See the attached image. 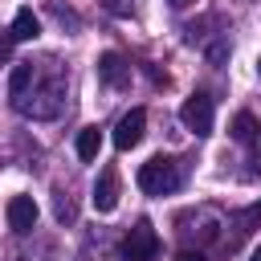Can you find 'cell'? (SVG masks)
<instances>
[{"label":"cell","mask_w":261,"mask_h":261,"mask_svg":"<svg viewBox=\"0 0 261 261\" xmlns=\"http://www.w3.org/2000/svg\"><path fill=\"white\" fill-rule=\"evenodd\" d=\"M61 106H65V77L61 73H45V77L37 73L29 94L16 102V110L29 114V118H57Z\"/></svg>","instance_id":"obj_1"},{"label":"cell","mask_w":261,"mask_h":261,"mask_svg":"<svg viewBox=\"0 0 261 261\" xmlns=\"http://www.w3.org/2000/svg\"><path fill=\"white\" fill-rule=\"evenodd\" d=\"M184 184V171H179V163L171 159V155H155V159H147L143 167H139V188L147 192V196H167V192H175Z\"/></svg>","instance_id":"obj_2"},{"label":"cell","mask_w":261,"mask_h":261,"mask_svg":"<svg viewBox=\"0 0 261 261\" xmlns=\"http://www.w3.org/2000/svg\"><path fill=\"white\" fill-rule=\"evenodd\" d=\"M159 253V237L151 228V220H139L126 237H122V261H151Z\"/></svg>","instance_id":"obj_3"},{"label":"cell","mask_w":261,"mask_h":261,"mask_svg":"<svg viewBox=\"0 0 261 261\" xmlns=\"http://www.w3.org/2000/svg\"><path fill=\"white\" fill-rule=\"evenodd\" d=\"M212 98L208 94H192L184 106H179V118H184V126L192 130V135H208L212 130Z\"/></svg>","instance_id":"obj_4"},{"label":"cell","mask_w":261,"mask_h":261,"mask_svg":"<svg viewBox=\"0 0 261 261\" xmlns=\"http://www.w3.org/2000/svg\"><path fill=\"white\" fill-rule=\"evenodd\" d=\"M98 77H102L110 90H126V86H130V65H126V57L114 53V49H106V53L98 57Z\"/></svg>","instance_id":"obj_5"},{"label":"cell","mask_w":261,"mask_h":261,"mask_svg":"<svg viewBox=\"0 0 261 261\" xmlns=\"http://www.w3.org/2000/svg\"><path fill=\"white\" fill-rule=\"evenodd\" d=\"M143 130H147V110H130V114H122L118 118V126H114V147L118 151H130L139 139H143Z\"/></svg>","instance_id":"obj_6"},{"label":"cell","mask_w":261,"mask_h":261,"mask_svg":"<svg viewBox=\"0 0 261 261\" xmlns=\"http://www.w3.org/2000/svg\"><path fill=\"white\" fill-rule=\"evenodd\" d=\"M94 208H98V212H114V208H118V171H114V167H102V171H98Z\"/></svg>","instance_id":"obj_7"},{"label":"cell","mask_w":261,"mask_h":261,"mask_svg":"<svg viewBox=\"0 0 261 261\" xmlns=\"http://www.w3.org/2000/svg\"><path fill=\"white\" fill-rule=\"evenodd\" d=\"M33 224H37V204H33V196H12V200H8V228H12V232H33Z\"/></svg>","instance_id":"obj_8"},{"label":"cell","mask_w":261,"mask_h":261,"mask_svg":"<svg viewBox=\"0 0 261 261\" xmlns=\"http://www.w3.org/2000/svg\"><path fill=\"white\" fill-rule=\"evenodd\" d=\"M33 77H37V65H33V61H16V65H12V77H8V98H12V106L29 94Z\"/></svg>","instance_id":"obj_9"},{"label":"cell","mask_w":261,"mask_h":261,"mask_svg":"<svg viewBox=\"0 0 261 261\" xmlns=\"http://www.w3.org/2000/svg\"><path fill=\"white\" fill-rule=\"evenodd\" d=\"M37 33H41V20L33 16V8H20V12L12 16V33H8V37H12V41H33Z\"/></svg>","instance_id":"obj_10"},{"label":"cell","mask_w":261,"mask_h":261,"mask_svg":"<svg viewBox=\"0 0 261 261\" xmlns=\"http://www.w3.org/2000/svg\"><path fill=\"white\" fill-rule=\"evenodd\" d=\"M257 135H261V122H257L253 114H237V118H232V139H237V143H253Z\"/></svg>","instance_id":"obj_11"},{"label":"cell","mask_w":261,"mask_h":261,"mask_svg":"<svg viewBox=\"0 0 261 261\" xmlns=\"http://www.w3.org/2000/svg\"><path fill=\"white\" fill-rule=\"evenodd\" d=\"M98 147H102V135H98V126H86L82 135H77V159H98Z\"/></svg>","instance_id":"obj_12"},{"label":"cell","mask_w":261,"mask_h":261,"mask_svg":"<svg viewBox=\"0 0 261 261\" xmlns=\"http://www.w3.org/2000/svg\"><path fill=\"white\" fill-rule=\"evenodd\" d=\"M102 4H106V8H110V12H114V16H126V12H130V4H135V0H102Z\"/></svg>","instance_id":"obj_13"},{"label":"cell","mask_w":261,"mask_h":261,"mask_svg":"<svg viewBox=\"0 0 261 261\" xmlns=\"http://www.w3.org/2000/svg\"><path fill=\"white\" fill-rule=\"evenodd\" d=\"M57 216H61V220H73V204H69V196H57Z\"/></svg>","instance_id":"obj_14"},{"label":"cell","mask_w":261,"mask_h":261,"mask_svg":"<svg viewBox=\"0 0 261 261\" xmlns=\"http://www.w3.org/2000/svg\"><path fill=\"white\" fill-rule=\"evenodd\" d=\"M175 261H204V253L200 249H184V253H175Z\"/></svg>","instance_id":"obj_15"},{"label":"cell","mask_w":261,"mask_h":261,"mask_svg":"<svg viewBox=\"0 0 261 261\" xmlns=\"http://www.w3.org/2000/svg\"><path fill=\"white\" fill-rule=\"evenodd\" d=\"M0 57H8V41H0Z\"/></svg>","instance_id":"obj_16"},{"label":"cell","mask_w":261,"mask_h":261,"mask_svg":"<svg viewBox=\"0 0 261 261\" xmlns=\"http://www.w3.org/2000/svg\"><path fill=\"white\" fill-rule=\"evenodd\" d=\"M249 261H261V245H257V249H253V257H249Z\"/></svg>","instance_id":"obj_17"},{"label":"cell","mask_w":261,"mask_h":261,"mask_svg":"<svg viewBox=\"0 0 261 261\" xmlns=\"http://www.w3.org/2000/svg\"><path fill=\"white\" fill-rule=\"evenodd\" d=\"M171 4H175V8H184V4H192V0H171Z\"/></svg>","instance_id":"obj_18"},{"label":"cell","mask_w":261,"mask_h":261,"mask_svg":"<svg viewBox=\"0 0 261 261\" xmlns=\"http://www.w3.org/2000/svg\"><path fill=\"white\" fill-rule=\"evenodd\" d=\"M257 73H261V61H257Z\"/></svg>","instance_id":"obj_19"}]
</instances>
